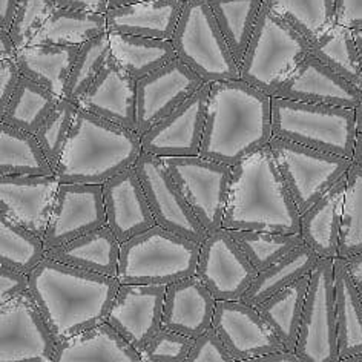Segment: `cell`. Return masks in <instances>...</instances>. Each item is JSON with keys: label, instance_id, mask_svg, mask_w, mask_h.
Instances as JSON below:
<instances>
[{"label": "cell", "instance_id": "6da1fadb", "mask_svg": "<svg viewBox=\"0 0 362 362\" xmlns=\"http://www.w3.org/2000/svg\"><path fill=\"white\" fill-rule=\"evenodd\" d=\"M272 139L270 95L241 78L211 83L200 157L235 166Z\"/></svg>", "mask_w": 362, "mask_h": 362}, {"label": "cell", "instance_id": "7a4b0ae2", "mask_svg": "<svg viewBox=\"0 0 362 362\" xmlns=\"http://www.w3.org/2000/svg\"><path fill=\"white\" fill-rule=\"evenodd\" d=\"M120 283L45 258L30 275V293L57 342L106 322Z\"/></svg>", "mask_w": 362, "mask_h": 362}, {"label": "cell", "instance_id": "3957f363", "mask_svg": "<svg viewBox=\"0 0 362 362\" xmlns=\"http://www.w3.org/2000/svg\"><path fill=\"white\" fill-rule=\"evenodd\" d=\"M223 229L300 233L301 212L267 144L232 166Z\"/></svg>", "mask_w": 362, "mask_h": 362}, {"label": "cell", "instance_id": "277c9868", "mask_svg": "<svg viewBox=\"0 0 362 362\" xmlns=\"http://www.w3.org/2000/svg\"><path fill=\"white\" fill-rule=\"evenodd\" d=\"M141 152L140 134L80 107L56 168V178L60 183L102 186L135 166Z\"/></svg>", "mask_w": 362, "mask_h": 362}, {"label": "cell", "instance_id": "5b68a950", "mask_svg": "<svg viewBox=\"0 0 362 362\" xmlns=\"http://www.w3.org/2000/svg\"><path fill=\"white\" fill-rule=\"evenodd\" d=\"M202 244L153 226L122 244L120 284L170 286L195 275Z\"/></svg>", "mask_w": 362, "mask_h": 362}, {"label": "cell", "instance_id": "8992f818", "mask_svg": "<svg viewBox=\"0 0 362 362\" xmlns=\"http://www.w3.org/2000/svg\"><path fill=\"white\" fill-rule=\"evenodd\" d=\"M309 54V39L262 5L255 33L240 63V78L275 97Z\"/></svg>", "mask_w": 362, "mask_h": 362}, {"label": "cell", "instance_id": "52a82bcc", "mask_svg": "<svg viewBox=\"0 0 362 362\" xmlns=\"http://www.w3.org/2000/svg\"><path fill=\"white\" fill-rule=\"evenodd\" d=\"M274 137L350 158L356 143L355 110L272 97Z\"/></svg>", "mask_w": 362, "mask_h": 362}, {"label": "cell", "instance_id": "ba28073f", "mask_svg": "<svg viewBox=\"0 0 362 362\" xmlns=\"http://www.w3.org/2000/svg\"><path fill=\"white\" fill-rule=\"evenodd\" d=\"M170 42L177 57L195 71L204 83L240 80V63L226 43L209 0L185 2Z\"/></svg>", "mask_w": 362, "mask_h": 362}, {"label": "cell", "instance_id": "9c48e42d", "mask_svg": "<svg viewBox=\"0 0 362 362\" xmlns=\"http://www.w3.org/2000/svg\"><path fill=\"white\" fill-rule=\"evenodd\" d=\"M269 146L301 215L346 177L353 165L350 158L276 137Z\"/></svg>", "mask_w": 362, "mask_h": 362}, {"label": "cell", "instance_id": "30bf717a", "mask_svg": "<svg viewBox=\"0 0 362 362\" xmlns=\"http://www.w3.org/2000/svg\"><path fill=\"white\" fill-rule=\"evenodd\" d=\"M163 161L207 235L223 229L232 183V166L200 156L169 157Z\"/></svg>", "mask_w": 362, "mask_h": 362}, {"label": "cell", "instance_id": "8fae6325", "mask_svg": "<svg viewBox=\"0 0 362 362\" xmlns=\"http://www.w3.org/2000/svg\"><path fill=\"white\" fill-rule=\"evenodd\" d=\"M295 355L303 362L339 361L333 259L320 258L310 272Z\"/></svg>", "mask_w": 362, "mask_h": 362}, {"label": "cell", "instance_id": "7c38bea8", "mask_svg": "<svg viewBox=\"0 0 362 362\" xmlns=\"http://www.w3.org/2000/svg\"><path fill=\"white\" fill-rule=\"evenodd\" d=\"M57 344L30 292L0 304V362H52Z\"/></svg>", "mask_w": 362, "mask_h": 362}, {"label": "cell", "instance_id": "4fadbf2b", "mask_svg": "<svg viewBox=\"0 0 362 362\" xmlns=\"http://www.w3.org/2000/svg\"><path fill=\"white\" fill-rule=\"evenodd\" d=\"M135 169L157 226L194 243L203 244L207 238V232L178 191L163 158L141 152L135 163Z\"/></svg>", "mask_w": 362, "mask_h": 362}, {"label": "cell", "instance_id": "5bb4252c", "mask_svg": "<svg viewBox=\"0 0 362 362\" xmlns=\"http://www.w3.org/2000/svg\"><path fill=\"white\" fill-rule=\"evenodd\" d=\"M258 270L241 252L228 229H220L202 244L195 276L215 301H241Z\"/></svg>", "mask_w": 362, "mask_h": 362}, {"label": "cell", "instance_id": "9a60e30c", "mask_svg": "<svg viewBox=\"0 0 362 362\" xmlns=\"http://www.w3.org/2000/svg\"><path fill=\"white\" fill-rule=\"evenodd\" d=\"M103 186L60 183L45 232V249L62 246L97 229L106 228Z\"/></svg>", "mask_w": 362, "mask_h": 362}, {"label": "cell", "instance_id": "2e32d148", "mask_svg": "<svg viewBox=\"0 0 362 362\" xmlns=\"http://www.w3.org/2000/svg\"><path fill=\"white\" fill-rule=\"evenodd\" d=\"M211 83H204L180 107L141 137V149L161 158L200 156Z\"/></svg>", "mask_w": 362, "mask_h": 362}, {"label": "cell", "instance_id": "e0dca14e", "mask_svg": "<svg viewBox=\"0 0 362 362\" xmlns=\"http://www.w3.org/2000/svg\"><path fill=\"white\" fill-rule=\"evenodd\" d=\"M204 85L202 77L175 57L137 81V132L143 135Z\"/></svg>", "mask_w": 362, "mask_h": 362}, {"label": "cell", "instance_id": "ac0fdd59", "mask_svg": "<svg viewBox=\"0 0 362 362\" xmlns=\"http://www.w3.org/2000/svg\"><path fill=\"white\" fill-rule=\"evenodd\" d=\"M166 288V286L120 284L106 324L140 351L161 329Z\"/></svg>", "mask_w": 362, "mask_h": 362}, {"label": "cell", "instance_id": "d6986e66", "mask_svg": "<svg viewBox=\"0 0 362 362\" xmlns=\"http://www.w3.org/2000/svg\"><path fill=\"white\" fill-rule=\"evenodd\" d=\"M212 329L235 362L284 350L259 312L243 301L216 303Z\"/></svg>", "mask_w": 362, "mask_h": 362}, {"label": "cell", "instance_id": "ffe728a7", "mask_svg": "<svg viewBox=\"0 0 362 362\" xmlns=\"http://www.w3.org/2000/svg\"><path fill=\"white\" fill-rule=\"evenodd\" d=\"M275 97L292 102L355 110L362 102V88L342 78L310 52L279 88Z\"/></svg>", "mask_w": 362, "mask_h": 362}, {"label": "cell", "instance_id": "44dd1931", "mask_svg": "<svg viewBox=\"0 0 362 362\" xmlns=\"http://www.w3.org/2000/svg\"><path fill=\"white\" fill-rule=\"evenodd\" d=\"M59 186L56 177H0V215L43 238Z\"/></svg>", "mask_w": 362, "mask_h": 362}, {"label": "cell", "instance_id": "7402d4cb", "mask_svg": "<svg viewBox=\"0 0 362 362\" xmlns=\"http://www.w3.org/2000/svg\"><path fill=\"white\" fill-rule=\"evenodd\" d=\"M102 186L106 226L122 244L157 226L135 166Z\"/></svg>", "mask_w": 362, "mask_h": 362}, {"label": "cell", "instance_id": "603a6c76", "mask_svg": "<svg viewBox=\"0 0 362 362\" xmlns=\"http://www.w3.org/2000/svg\"><path fill=\"white\" fill-rule=\"evenodd\" d=\"M78 105L103 120L137 132V81L117 66L112 57Z\"/></svg>", "mask_w": 362, "mask_h": 362}, {"label": "cell", "instance_id": "cb8c5ba5", "mask_svg": "<svg viewBox=\"0 0 362 362\" xmlns=\"http://www.w3.org/2000/svg\"><path fill=\"white\" fill-rule=\"evenodd\" d=\"M216 301L195 275L168 286L161 327L197 339L212 327Z\"/></svg>", "mask_w": 362, "mask_h": 362}, {"label": "cell", "instance_id": "d4e9b609", "mask_svg": "<svg viewBox=\"0 0 362 362\" xmlns=\"http://www.w3.org/2000/svg\"><path fill=\"white\" fill-rule=\"evenodd\" d=\"M183 5L181 0H148L107 10V33L172 40Z\"/></svg>", "mask_w": 362, "mask_h": 362}, {"label": "cell", "instance_id": "484cf974", "mask_svg": "<svg viewBox=\"0 0 362 362\" xmlns=\"http://www.w3.org/2000/svg\"><path fill=\"white\" fill-rule=\"evenodd\" d=\"M122 243L110 228H102L47 250V258L97 275L117 278Z\"/></svg>", "mask_w": 362, "mask_h": 362}, {"label": "cell", "instance_id": "4316f807", "mask_svg": "<svg viewBox=\"0 0 362 362\" xmlns=\"http://www.w3.org/2000/svg\"><path fill=\"white\" fill-rule=\"evenodd\" d=\"M346 185L347 175L301 215L300 233L304 244L320 258H338Z\"/></svg>", "mask_w": 362, "mask_h": 362}, {"label": "cell", "instance_id": "83f0119b", "mask_svg": "<svg viewBox=\"0 0 362 362\" xmlns=\"http://www.w3.org/2000/svg\"><path fill=\"white\" fill-rule=\"evenodd\" d=\"M52 362H141V358L139 350L103 322L59 342Z\"/></svg>", "mask_w": 362, "mask_h": 362}, {"label": "cell", "instance_id": "f1b7e54d", "mask_svg": "<svg viewBox=\"0 0 362 362\" xmlns=\"http://www.w3.org/2000/svg\"><path fill=\"white\" fill-rule=\"evenodd\" d=\"M80 47L60 45H28L17 52V66L22 76L63 97L69 74L78 56Z\"/></svg>", "mask_w": 362, "mask_h": 362}, {"label": "cell", "instance_id": "f546056e", "mask_svg": "<svg viewBox=\"0 0 362 362\" xmlns=\"http://www.w3.org/2000/svg\"><path fill=\"white\" fill-rule=\"evenodd\" d=\"M310 274L259 304L257 310L286 351L295 353L303 312L309 292Z\"/></svg>", "mask_w": 362, "mask_h": 362}, {"label": "cell", "instance_id": "4dcf8cb0", "mask_svg": "<svg viewBox=\"0 0 362 362\" xmlns=\"http://www.w3.org/2000/svg\"><path fill=\"white\" fill-rule=\"evenodd\" d=\"M0 177H56L35 134L0 123Z\"/></svg>", "mask_w": 362, "mask_h": 362}, {"label": "cell", "instance_id": "1f68e13d", "mask_svg": "<svg viewBox=\"0 0 362 362\" xmlns=\"http://www.w3.org/2000/svg\"><path fill=\"white\" fill-rule=\"evenodd\" d=\"M339 359L362 353V303L344 258L333 259Z\"/></svg>", "mask_w": 362, "mask_h": 362}, {"label": "cell", "instance_id": "d6a6232c", "mask_svg": "<svg viewBox=\"0 0 362 362\" xmlns=\"http://www.w3.org/2000/svg\"><path fill=\"white\" fill-rule=\"evenodd\" d=\"M111 57L135 81L149 76L177 57L170 40L131 34H110Z\"/></svg>", "mask_w": 362, "mask_h": 362}, {"label": "cell", "instance_id": "836d02e7", "mask_svg": "<svg viewBox=\"0 0 362 362\" xmlns=\"http://www.w3.org/2000/svg\"><path fill=\"white\" fill-rule=\"evenodd\" d=\"M318 259L320 257L307 244H303V246L288 253L281 261L275 262L274 266L258 272L255 281L247 288L241 301L257 309L259 304L267 301L270 296L281 292L283 288L293 284L303 276L309 275Z\"/></svg>", "mask_w": 362, "mask_h": 362}, {"label": "cell", "instance_id": "e575fe53", "mask_svg": "<svg viewBox=\"0 0 362 362\" xmlns=\"http://www.w3.org/2000/svg\"><path fill=\"white\" fill-rule=\"evenodd\" d=\"M105 33H107L106 14L56 8L30 45L81 47Z\"/></svg>", "mask_w": 362, "mask_h": 362}, {"label": "cell", "instance_id": "d590c367", "mask_svg": "<svg viewBox=\"0 0 362 362\" xmlns=\"http://www.w3.org/2000/svg\"><path fill=\"white\" fill-rule=\"evenodd\" d=\"M233 59L241 63L261 14L262 0H209Z\"/></svg>", "mask_w": 362, "mask_h": 362}, {"label": "cell", "instance_id": "8d00e7d4", "mask_svg": "<svg viewBox=\"0 0 362 362\" xmlns=\"http://www.w3.org/2000/svg\"><path fill=\"white\" fill-rule=\"evenodd\" d=\"M59 98L35 81L22 77L10 103L0 112V123L35 134L57 105Z\"/></svg>", "mask_w": 362, "mask_h": 362}, {"label": "cell", "instance_id": "74e56055", "mask_svg": "<svg viewBox=\"0 0 362 362\" xmlns=\"http://www.w3.org/2000/svg\"><path fill=\"white\" fill-rule=\"evenodd\" d=\"M310 52L342 78L362 88V71L355 34L346 26L333 23L310 43Z\"/></svg>", "mask_w": 362, "mask_h": 362}, {"label": "cell", "instance_id": "f35d334b", "mask_svg": "<svg viewBox=\"0 0 362 362\" xmlns=\"http://www.w3.org/2000/svg\"><path fill=\"white\" fill-rule=\"evenodd\" d=\"M45 258L47 249L42 237L0 215V266L31 275Z\"/></svg>", "mask_w": 362, "mask_h": 362}, {"label": "cell", "instance_id": "ab89813d", "mask_svg": "<svg viewBox=\"0 0 362 362\" xmlns=\"http://www.w3.org/2000/svg\"><path fill=\"white\" fill-rule=\"evenodd\" d=\"M312 43L334 23V0H262Z\"/></svg>", "mask_w": 362, "mask_h": 362}, {"label": "cell", "instance_id": "60d3db41", "mask_svg": "<svg viewBox=\"0 0 362 362\" xmlns=\"http://www.w3.org/2000/svg\"><path fill=\"white\" fill-rule=\"evenodd\" d=\"M241 252L258 272L281 261L288 253L304 244L301 233H278L266 230L228 229Z\"/></svg>", "mask_w": 362, "mask_h": 362}, {"label": "cell", "instance_id": "b9f144b4", "mask_svg": "<svg viewBox=\"0 0 362 362\" xmlns=\"http://www.w3.org/2000/svg\"><path fill=\"white\" fill-rule=\"evenodd\" d=\"M111 59V37L105 33L98 37L81 45L78 56L68 78L63 97L68 100L80 103L81 98L94 85V81L102 74L107 60Z\"/></svg>", "mask_w": 362, "mask_h": 362}, {"label": "cell", "instance_id": "7bdbcfd3", "mask_svg": "<svg viewBox=\"0 0 362 362\" xmlns=\"http://www.w3.org/2000/svg\"><path fill=\"white\" fill-rule=\"evenodd\" d=\"M362 253V168L351 165L344 194L338 258Z\"/></svg>", "mask_w": 362, "mask_h": 362}, {"label": "cell", "instance_id": "ee69618b", "mask_svg": "<svg viewBox=\"0 0 362 362\" xmlns=\"http://www.w3.org/2000/svg\"><path fill=\"white\" fill-rule=\"evenodd\" d=\"M78 111L80 105L68 100L65 97H60L57 105L54 106V110L47 117V120L35 132V137H37L42 149L45 151V156L48 157L54 170H56L62 153L65 151Z\"/></svg>", "mask_w": 362, "mask_h": 362}, {"label": "cell", "instance_id": "f6af8a7d", "mask_svg": "<svg viewBox=\"0 0 362 362\" xmlns=\"http://www.w3.org/2000/svg\"><path fill=\"white\" fill-rule=\"evenodd\" d=\"M54 0H19L16 6L10 34L17 48H25L43 28L56 11Z\"/></svg>", "mask_w": 362, "mask_h": 362}, {"label": "cell", "instance_id": "bcb514c9", "mask_svg": "<svg viewBox=\"0 0 362 362\" xmlns=\"http://www.w3.org/2000/svg\"><path fill=\"white\" fill-rule=\"evenodd\" d=\"M192 344L185 334L161 327L139 353L141 362H186Z\"/></svg>", "mask_w": 362, "mask_h": 362}, {"label": "cell", "instance_id": "7dc6e473", "mask_svg": "<svg viewBox=\"0 0 362 362\" xmlns=\"http://www.w3.org/2000/svg\"><path fill=\"white\" fill-rule=\"evenodd\" d=\"M186 362H235L218 334L211 327L194 339Z\"/></svg>", "mask_w": 362, "mask_h": 362}, {"label": "cell", "instance_id": "c3c4849f", "mask_svg": "<svg viewBox=\"0 0 362 362\" xmlns=\"http://www.w3.org/2000/svg\"><path fill=\"white\" fill-rule=\"evenodd\" d=\"M30 292V275L8 266H0V304H6Z\"/></svg>", "mask_w": 362, "mask_h": 362}, {"label": "cell", "instance_id": "681fc988", "mask_svg": "<svg viewBox=\"0 0 362 362\" xmlns=\"http://www.w3.org/2000/svg\"><path fill=\"white\" fill-rule=\"evenodd\" d=\"M22 77L16 60H0V112L10 103Z\"/></svg>", "mask_w": 362, "mask_h": 362}, {"label": "cell", "instance_id": "f907efd6", "mask_svg": "<svg viewBox=\"0 0 362 362\" xmlns=\"http://www.w3.org/2000/svg\"><path fill=\"white\" fill-rule=\"evenodd\" d=\"M334 23L362 31V0H334Z\"/></svg>", "mask_w": 362, "mask_h": 362}, {"label": "cell", "instance_id": "816d5d0a", "mask_svg": "<svg viewBox=\"0 0 362 362\" xmlns=\"http://www.w3.org/2000/svg\"><path fill=\"white\" fill-rule=\"evenodd\" d=\"M57 8H66V10H80L89 13L106 14L110 6L107 0H54Z\"/></svg>", "mask_w": 362, "mask_h": 362}, {"label": "cell", "instance_id": "f5cc1de1", "mask_svg": "<svg viewBox=\"0 0 362 362\" xmlns=\"http://www.w3.org/2000/svg\"><path fill=\"white\" fill-rule=\"evenodd\" d=\"M346 261V267L349 270V275L351 278L353 284H355L356 292L359 295V300L362 303V253L355 257H350L344 259Z\"/></svg>", "mask_w": 362, "mask_h": 362}, {"label": "cell", "instance_id": "db71d44e", "mask_svg": "<svg viewBox=\"0 0 362 362\" xmlns=\"http://www.w3.org/2000/svg\"><path fill=\"white\" fill-rule=\"evenodd\" d=\"M17 52H19V48L13 40L10 31L0 30V60H16Z\"/></svg>", "mask_w": 362, "mask_h": 362}, {"label": "cell", "instance_id": "11a10c76", "mask_svg": "<svg viewBox=\"0 0 362 362\" xmlns=\"http://www.w3.org/2000/svg\"><path fill=\"white\" fill-rule=\"evenodd\" d=\"M19 0H0V30L10 31Z\"/></svg>", "mask_w": 362, "mask_h": 362}, {"label": "cell", "instance_id": "9f6ffc18", "mask_svg": "<svg viewBox=\"0 0 362 362\" xmlns=\"http://www.w3.org/2000/svg\"><path fill=\"white\" fill-rule=\"evenodd\" d=\"M241 362H303L300 358H298L295 353L292 351H276V353H270V355L266 356H259V358H253L247 361H241Z\"/></svg>", "mask_w": 362, "mask_h": 362}, {"label": "cell", "instance_id": "6f0895ef", "mask_svg": "<svg viewBox=\"0 0 362 362\" xmlns=\"http://www.w3.org/2000/svg\"><path fill=\"white\" fill-rule=\"evenodd\" d=\"M351 161H353V165H358L359 168H362V132H358V135H356L355 151H353Z\"/></svg>", "mask_w": 362, "mask_h": 362}, {"label": "cell", "instance_id": "680465c9", "mask_svg": "<svg viewBox=\"0 0 362 362\" xmlns=\"http://www.w3.org/2000/svg\"><path fill=\"white\" fill-rule=\"evenodd\" d=\"M140 2H148V0H107V6H110V10H114V8H122Z\"/></svg>", "mask_w": 362, "mask_h": 362}, {"label": "cell", "instance_id": "91938a15", "mask_svg": "<svg viewBox=\"0 0 362 362\" xmlns=\"http://www.w3.org/2000/svg\"><path fill=\"white\" fill-rule=\"evenodd\" d=\"M355 115H356V129L358 132H362V102L355 107Z\"/></svg>", "mask_w": 362, "mask_h": 362}, {"label": "cell", "instance_id": "94428289", "mask_svg": "<svg viewBox=\"0 0 362 362\" xmlns=\"http://www.w3.org/2000/svg\"><path fill=\"white\" fill-rule=\"evenodd\" d=\"M355 34V40L358 45V51H359V62H361V71H362V31L353 33Z\"/></svg>", "mask_w": 362, "mask_h": 362}, {"label": "cell", "instance_id": "6125c7cd", "mask_svg": "<svg viewBox=\"0 0 362 362\" xmlns=\"http://www.w3.org/2000/svg\"><path fill=\"white\" fill-rule=\"evenodd\" d=\"M338 362H362V353H359V355L349 356V358H342Z\"/></svg>", "mask_w": 362, "mask_h": 362}, {"label": "cell", "instance_id": "be15d7a7", "mask_svg": "<svg viewBox=\"0 0 362 362\" xmlns=\"http://www.w3.org/2000/svg\"><path fill=\"white\" fill-rule=\"evenodd\" d=\"M181 2H183V4H185V2H187V0H181Z\"/></svg>", "mask_w": 362, "mask_h": 362}]
</instances>
